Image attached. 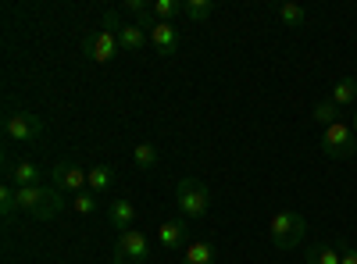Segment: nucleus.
Wrapping results in <instances>:
<instances>
[{"instance_id":"6e6552de","label":"nucleus","mask_w":357,"mask_h":264,"mask_svg":"<svg viewBox=\"0 0 357 264\" xmlns=\"http://www.w3.org/2000/svg\"><path fill=\"white\" fill-rule=\"evenodd\" d=\"M82 50H86L89 61L107 65V61H114V57L122 54V43H118V33H107V29H100V33H93V36L82 43Z\"/></svg>"},{"instance_id":"20e7f679","label":"nucleus","mask_w":357,"mask_h":264,"mask_svg":"<svg viewBox=\"0 0 357 264\" xmlns=\"http://www.w3.org/2000/svg\"><path fill=\"white\" fill-rule=\"evenodd\" d=\"M146 261H151V240H146L139 228L118 232V243H114L111 264H146Z\"/></svg>"},{"instance_id":"7ed1b4c3","label":"nucleus","mask_w":357,"mask_h":264,"mask_svg":"<svg viewBox=\"0 0 357 264\" xmlns=\"http://www.w3.org/2000/svg\"><path fill=\"white\" fill-rule=\"evenodd\" d=\"M175 203H178V215L186 222L193 218H204L207 208H211V189H207L200 179H183L175 189Z\"/></svg>"},{"instance_id":"f3484780","label":"nucleus","mask_w":357,"mask_h":264,"mask_svg":"<svg viewBox=\"0 0 357 264\" xmlns=\"http://www.w3.org/2000/svg\"><path fill=\"white\" fill-rule=\"evenodd\" d=\"M183 15L190 22H207L215 15V4H211V0H183Z\"/></svg>"},{"instance_id":"5701e85b","label":"nucleus","mask_w":357,"mask_h":264,"mask_svg":"<svg viewBox=\"0 0 357 264\" xmlns=\"http://www.w3.org/2000/svg\"><path fill=\"white\" fill-rule=\"evenodd\" d=\"M15 211H18V189L11 183H4V186H0V215L11 218Z\"/></svg>"},{"instance_id":"a211bd4d","label":"nucleus","mask_w":357,"mask_h":264,"mask_svg":"<svg viewBox=\"0 0 357 264\" xmlns=\"http://www.w3.org/2000/svg\"><path fill=\"white\" fill-rule=\"evenodd\" d=\"M111 183H114V168L111 164H93L89 168V189L93 193H104Z\"/></svg>"},{"instance_id":"dca6fc26","label":"nucleus","mask_w":357,"mask_h":264,"mask_svg":"<svg viewBox=\"0 0 357 264\" xmlns=\"http://www.w3.org/2000/svg\"><path fill=\"white\" fill-rule=\"evenodd\" d=\"M329 100L336 104V107H350L354 100H357V79H340L336 86H333V93H329Z\"/></svg>"},{"instance_id":"aec40b11","label":"nucleus","mask_w":357,"mask_h":264,"mask_svg":"<svg viewBox=\"0 0 357 264\" xmlns=\"http://www.w3.org/2000/svg\"><path fill=\"white\" fill-rule=\"evenodd\" d=\"M307 264H340V250L314 243V247H307Z\"/></svg>"},{"instance_id":"a878e982","label":"nucleus","mask_w":357,"mask_h":264,"mask_svg":"<svg viewBox=\"0 0 357 264\" xmlns=\"http://www.w3.org/2000/svg\"><path fill=\"white\" fill-rule=\"evenodd\" d=\"M340 264H357V247L340 243Z\"/></svg>"},{"instance_id":"bb28decb","label":"nucleus","mask_w":357,"mask_h":264,"mask_svg":"<svg viewBox=\"0 0 357 264\" xmlns=\"http://www.w3.org/2000/svg\"><path fill=\"white\" fill-rule=\"evenodd\" d=\"M350 129H354V136H357V111H354V118H350Z\"/></svg>"},{"instance_id":"b1692460","label":"nucleus","mask_w":357,"mask_h":264,"mask_svg":"<svg viewBox=\"0 0 357 264\" xmlns=\"http://www.w3.org/2000/svg\"><path fill=\"white\" fill-rule=\"evenodd\" d=\"M72 203H75L79 215H93V211H97V193H93V189H82V193H75Z\"/></svg>"},{"instance_id":"0eeeda50","label":"nucleus","mask_w":357,"mask_h":264,"mask_svg":"<svg viewBox=\"0 0 357 264\" xmlns=\"http://www.w3.org/2000/svg\"><path fill=\"white\" fill-rule=\"evenodd\" d=\"M50 186H57L61 193H82V189H89V171L72 161H57L50 168Z\"/></svg>"},{"instance_id":"9d476101","label":"nucleus","mask_w":357,"mask_h":264,"mask_svg":"<svg viewBox=\"0 0 357 264\" xmlns=\"http://www.w3.org/2000/svg\"><path fill=\"white\" fill-rule=\"evenodd\" d=\"M151 47L161 54V57H172L178 50V29L172 22H154L151 25Z\"/></svg>"},{"instance_id":"f03ea898","label":"nucleus","mask_w":357,"mask_h":264,"mask_svg":"<svg viewBox=\"0 0 357 264\" xmlns=\"http://www.w3.org/2000/svg\"><path fill=\"white\" fill-rule=\"evenodd\" d=\"M268 236H272V243L279 250L301 247L304 236H307V218L301 211H279V215H272V222H268Z\"/></svg>"},{"instance_id":"2eb2a0df","label":"nucleus","mask_w":357,"mask_h":264,"mask_svg":"<svg viewBox=\"0 0 357 264\" xmlns=\"http://www.w3.org/2000/svg\"><path fill=\"white\" fill-rule=\"evenodd\" d=\"M132 161H136V168L139 171H158V164H161V157H158V146L154 143H136L132 146Z\"/></svg>"},{"instance_id":"ddd939ff","label":"nucleus","mask_w":357,"mask_h":264,"mask_svg":"<svg viewBox=\"0 0 357 264\" xmlns=\"http://www.w3.org/2000/svg\"><path fill=\"white\" fill-rule=\"evenodd\" d=\"M107 222L118 232H129L136 225V203L132 200H111L107 203Z\"/></svg>"},{"instance_id":"6ab92c4d","label":"nucleus","mask_w":357,"mask_h":264,"mask_svg":"<svg viewBox=\"0 0 357 264\" xmlns=\"http://www.w3.org/2000/svg\"><path fill=\"white\" fill-rule=\"evenodd\" d=\"M279 22L286 29H301V25H307V11L301 4H279Z\"/></svg>"},{"instance_id":"412c9836","label":"nucleus","mask_w":357,"mask_h":264,"mask_svg":"<svg viewBox=\"0 0 357 264\" xmlns=\"http://www.w3.org/2000/svg\"><path fill=\"white\" fill-rule=\"evenodd\" d=\"M154 18L158 22H172L175 15H183V0H154Z\"/></svg>"},{"instance_id":"4468645a","label":"nucleus","mask_w":357,"mask_h":264,"mask_svg":"<svg viewBox=\"0 0 357 264\" xmlns=\"http://www.w3.org/2000/svg\"><path fill=\"white\" fill-rule=\"evenodd\" d=\"M215 261H218V250H215V243H207V240H193L183 250V264H215Z\"/></svg>"},{"instance_id":"f257e3e1","label":"nucleus","mask_w":357,"mask_h":264,"mask_svg":"<svg viewBox=\"0 0 357 264\" xmlns=\"http://www.w3.org/2000/svg\"><path fill=\"white\" fill-rule=\"evenodd\" d=\"M65 193L57 189V186H25V189H18V211H29L33 218H40V222H47V218H57L65 211Z\"/></svg>"},{"instance_id":"423d86ee","label":"nucleus","mask_w":357,"mask_h":264,"mask_svg":"<svg viewBox=\"0 0 357 264\" xmlns=\"http://www.w3.org/2000/svg\"><path fill=\"white\" fill-rule=\"evenodd\" d=\"M354 150H357V136H354L350 125L333 122V125L321 129V154H329V157H350Z\"/></svg>"},{"instance_id":"1a4fd4ad","label":"nucleus","mask_w":357,"mask_h":264,"mask_svg":"<svg viewBox=\"0 0 357 264\" xmlns=\"http://www.w3.org/2000/svg\"><path fill=\"white\" fill-rule=\"evenodd\" d=\"M158 243L165 247V250H186V243H190V222L186 218H168V222H161V228H158Z\"/></svg>"},{"instance_id":"39448f33","label":"nucleus","mask_w":357,"mask_h":264,"mask_svg":"<svg viewBox=\"0 0 357 264\" xmlns=\"http://www.w3.org/2000/svg\"><path fill=\"white\" fill-rule=\"evenodd\" d=\"M4 136L11 143H33V139H40L43 136L40 114H33V111H11L4 118Z\"/></svg>"},{"instance_id":"393cba45","label":"nucleus","mask_w":357,"mask_h":264,"mask_svg":"<svg viewBox=\"0 0 357 264\" xmlns=\"http://www.w3.org/2000/svg\"><path fill=\"white\" fill-rule=\"evenodd\" d=\"M151 8H154V4H146V0H126V11H129V15H136V22H139V18H146V15H154Z\"/></svg>"},{"instance_id":"9b49d317","label":"nucleus","mask_w":357,"mask_h":264,"mask_svg":"<svg viewBox=\"0 0 357 264\" xmlns=\"http://www.w3.org/2000/svg\"><path fill=\"white\" fill-rule=\"evenodd\" d=\"M8 183L15 189H25V186H43V168L33 164V161H18V164H8Z\"/></svg>"},{"instance_id":"f8f14e48","label":"nucleus","mask_w":357,"mask_h":264,"mask_svg":"<svg viewBox=\"0 0 357 264\" xmlns=\"http://www.w3.org/2000/svg\"><path fill=\"white\" fill-rule=\"evenodd\" d=\"M118 43H122V50H129V54H139L146 43H151V29H143L139 22H126L122 29H118Z\"/></svg>"},{"instance_id":"4be33fe9","label":"nucleus","mask_w":357,"mask_h":264,"mask_svg":"<svg viewBox=\"0 0 357 264\" xmlns=\"http://www.w3.org/2000/svg\"><path fill=\"white\" fill-rule=\"evenodd\" d=\"M336 111H340V107H336L333 100H321V104H314V111H311V118H314V122H318V125L325 129V125H333V122H340V118H336Z\"/></svg>"}]
</instances>
